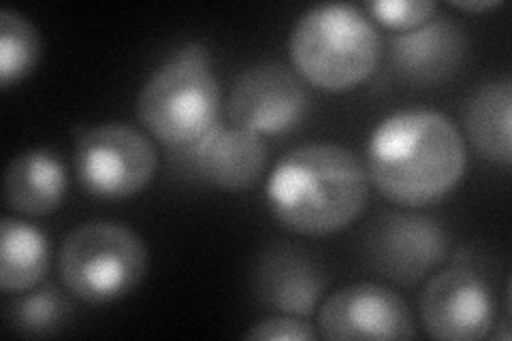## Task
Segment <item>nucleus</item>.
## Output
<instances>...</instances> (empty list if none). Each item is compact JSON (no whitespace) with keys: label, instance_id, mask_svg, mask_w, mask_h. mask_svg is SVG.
<instances>
[{"label":"nucleus","instance_id":"nucleus-12","mask_svg":"<svg viewBox=\"0 0 512 341\" xmlns=\"http://www.w3.org/2000/svg\"><path fill=\"white\" fill-rule=\"evenodd\" d=\"M256 295L269 310L310 318L325 290V275L312 258L297 248L276 246L256 265Z\"/></svg>","mask_w":512,"mask_h":341},{"label":"nucleus","instance_id":"nucleus-9","mask_svg":"<svg viewBox=\"0 0 512 341\" xmlns=\"http://www.w3.org/2000/svg\"><path fill=\"white\" fill-rule=\"evenodd\" d=\"M448 252V235L436 220L416 214H384L365 237L370 265L397 284L412 286L438 267Z\"/></svg>","mask_w":512,"mask_h":341},{"label":"nucleus","instance_id":"nucleus-21","mask_svg":"<svg viewBox=\"0 0 512 341\" xmlns=\"http://www.w3.org/2000/svg\"><path fill=\"white\" fill-rule=\"evenodd\" d=\"M455 7L463 9V11H487V9H493V7H500L498 0H472V3H461V0H455L453 3Z\"/></svg>","mask_w":512,"mask_h":341},{"label":"nucleus","instance_id":"nucleus-13","mask_svg":"<svg viewBox=\"0 0 512 341\" xmlns=\"http://www.w3.org/2000/svg\"><path fill=\"white\" fill-rule=\"evenodd\" d=\"M466 54V32L448 18H434L391 39V60L397 73L423 86L451 79L461 69Z\"/></svg>","mask_w":512,"mask_h":341},{"label":"nucleus","instance_id":"nucleus-7","mask_svg":"<svg viewBox=\"0 0 512 341\" xmlns=\"http://www.w3.org/2000/svg\"><path fill=\"white\" fill-rule=\"evenodd\" d=\"M310 96L303 81L282 64H259L237 77L229 94L231 124L256 135L280 137L306 120Z\"/></svg>","mask_w":512,"mask_h":341},{"label":"nucleus","instance_id":"nucleus-10","mask_svg":"<svg viewBox=\"0 0 512 341\" xmlns=\"http://www.w3.org/2000/svg\"><path fill=\"white\" fill-rule=\"evenodd\" d=\"M421 316L427 333L442 341L485 339L495 320L487 282L468 267L436 273L423 290Z\"/></svg>","mask_w":512,"mask_h":341},{"label":"nucleus","instance_id":"nucleus-5","mask_svg":"<svg viewBox=\"0 0 512 341\" xmlns=\"http://www.w3.org/2000/svg\"><path fill=\"white\" fill-rule=\"evenodd\" d=\"M148 271V250L122 224L90 222L64 239L58 254L62 286L92 305L118 301L133 292Z\"/></svg>","mask_w":512,"mask_h":341},{"label":"nucleus","instance_id":"nucleus-18","mask_svg":"<svg viewBox=\"0 0 512 341\" xmlns=\"http://www.w3.org/2000/svg\"><path fill=\"white\" fill-rule=\"evenodd\" d=\"M39 58L41 37L37 26L18 11H0V86L3 90L35 71Z\"/></svg>","mask_w":512,"mask_h":341},{"label":"nucleus","instance_id":"nucleus-15","mask_svg":"<svg viewBox=\"0 0 512 341\" xmlns=\"http://www.w3.org/2000/svg\"><path fill=\"white\" fill-rule=\"evenodd\" d=\"M468 139L478 154L493 165L510 167V122H512V84L510 77H495L478 86L463 109Z\"/></svg>","mask_w":512,"mask_h":341},{"label":"nucleus","instance_id":"nucleus-14","mask_svg":"<svg viewBox=\"0 0 512 341\" xmlns=\"http://www.w3.org/2000/svg\"><path fill=\"white\" fill-rule=\"evenodd\" d=\"M67 192V171L50 150H28L15 156L5 171V201L24 216H47L60 207Z\"/></svg>","mask_w":512,"mask_h":341},{"label":"nucleus","instance_id":"nucleus-8","mask_svg":"<svg viewBox=\"0 0 512 341\" xmlns=\"http://www.w3.org/2000/svg\"><path fill=\"white\" fill-rule=\"evenodd\" d=\"M320 335L338 341L412 339L414 318L395 290L380 284H350L323 303L318 312Z\"/></svg>","mask_w":512,"mask_h":341},{"label":"nucleus","instance_id":"nucleus-11","mask_svg":"<svg viewBox=\"0 0 512 341\" xmlns=\"http://www.w3.org/2000/svg\"><path fill=\"white\" fill-rule=\"evenodd\" d=\"M175 165L220 190H248L267 167V143L248 128L218 120L195 143L175 150Z\"/></svg>","mask_w":512,"mask_h":341},{"label":"nucleus","instance_id":"nucleus-16","mask_svg":"<svg viewBox=\"0 0 512 341\" xmlns=\"http://www.w3.org/2000/svg\"><path fill=\"white\" fill-rule=\"evenodd\" d=\"M50 269V248L45 235L26 222L9 216L0 222V288L5 295L35 288Z\"/></svg>","mask_w":512,"mask_h":341},{"label":"nucleus","instance_id":"nucleus-19","mask_svg":"<svg viewBox=\"0 0 512 341\" xmlns=\"http://www.w3.org/2000/svg\"><path fill=\"white\" fill-rule=\"evenodd\" d=\"M372 18L391 30L410 32L434 20L438 5L434 0H376L367 3Z\"/></svg>","mask_w":512,"mask_h":341},{"label":"nucleus","instance_id":"nucleus-4","mask_svg":"<svg viewBox=\"0 0 512 341\" xmlns=\"http://www.w3.org/2000/svg\"><path fill=\"white\" fill-rule=\"evenodd\" d=\"M220 88L210 52L192 41L175 52L141 88L137 116L171 150L186 148L218 122Z\"/></svg>","mask_w":512,"mask_h":341},{"label":"nucleus","instance_id":"nucleus-6","mask_svg":"<svg viewBox=\"0 0 512 341\" xmlns=\"http://www.w3.org/2000/svg\"><path fill=\"white\" fill-rule=\"evenodd\" d=\"M156 167L154 143L133 126L101 124L77 139V180L96 199L135 197L152 182Z\"/></svg>","mask_w":512,"mask_h":341},{"label":"nucleus","instance_id":"nucleus-1","mask_svg":"<svg viewBox=\"0 0 512 341\" xmlns=\"http://www.w3.org/2000/svg\"><path fill=\"white\" fill-rule=\"evenodd\" d=\"M468 165L455 122L434 109H404L378 124L367 143V171L391 203L423 207L451 194Z\"/></svg>","mask_w":512,"mask_h":341},{"label":"nucleus","instance_id":"nucleus-17","mask_svg":"<svg viewBox=\"0 0 512 341\" xmlns=\"http://www.w3.org/2000/svg\"><path fill=\"white\" fill-rule=\"evenodd\" d=\"M64 290L56 284H45L18 292L7 303V327L20 337H50L64 331L75 314V305Z\"/></svg>","mask_w":512,"mask_h":341},{"label":"nucleus","instance_id":"nucleus-3","mask_svg":"<svg viewBox=\"0 0 512 341\" xmlns=\"http://www.w3.org/2000/svg\"><path fill=\"white\" fill-rule=\"evenodd\" d=\"M288 52L297 73L314 88L348 92L376 73L384 41L378 26L359 7L333 3L301 15Z\"/></svg>","mask_w":512,"mask_h":341},{"label":"nucleus","instance_id":"nucleus-20","mask_svg":"<svg viewBox=\"0 0 512 341\" xmlns=\"http://www.w3.org/2000/svg\"><path fill=\"white\" fill-rule=\"evenodd\" d=\"M246 339H295V341H314L318 339V333L310 327L308 322H303L297 316H274V318H267L259 324H254V327L246 333Z\"/></svg>","mask_w":512,"mask_h":341},{"label":"nucleus","instance_id":"nucleus-2","mask_svg":"<svg viewBox=\"0 0 512 341\" xmlns=\"http://www.w3.org/2000/svg\"><path fill=\"white\" fill-rule=\"evenodd\" d=\"M267 203L284 229L323 237L355 222L370 199V175L338 143H306L288 152L267 180Z\"/></svg>","mask_w":512,"mask_h":341}]
</instances>
